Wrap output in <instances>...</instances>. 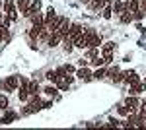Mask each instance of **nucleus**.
<instances>
[{
  "mask_svg": "<svg viewBox=\"0 0 146 130\" xmlns=\"http://www.w3.org/2000/svg\"><path fill=\"white\" fill-rule=\"evenodd\" d=\"M0 87H2L6 93H10V91H18V87H20V76H8L6 80L0 82Z\"/></svg>",
  "mask_w": 146,
  "mask_h": 130,
  "instance_id": "f257e3e1",
  "label": "nucleus"
},
{
  "mask_svg": "<svg viewBox=\"0 0 146 130\" xmlns=\"http://www.w3.org/2000/svg\"><path fill=\"white\" fill-rule=\"evenodd\" d=\"M4 12H6V16L10 18L12 22L18 20V14H20V12H18V6H16L14 0H6V2H4Z\"/></svg>",
  "mask_w": 146,
  "mask_h": 130,
  "instance_id": "f03ea898",
  "label": "nucleus"
},
{
  "mask_svg": "<svg viewBox=\"0 0 146 130\" xmlns=\"http://www.w3.org/2000/svg\"><path fill=\"white\" fill-rule=\"evenodd\" d=\"M82 31H84V25L78 22H74V23H70V29H68V39H72L74 43H76V39H78L80 35H82Z\"/></svg>",
  "mask_w": 146,
  "mask_h": 130,
  "instance_id": "7ed1b4c3",
  "label": "nucleus"
},
{
  "mask_svg": "<svg viewBox=\"0 0 146 130\" xmlns=\"http://www.w3.org/2000/svg\"><path fill=\"white\" fill-rule=\"evenodd\" d=\"M76 78L82 80V82H92L94 80V72H92L88 66H80L78 70H76Z\"/></svg>",
  "mask_w": 146,
  "mask_h": 130,
  "instance_id": "20e7f679",
  "label": "nucleus"
},
{
  "mask_svg": "<svg viewBox=\"0 0 146 130\" xmlns=\"http://www.w3.org/2000/svg\"><path fill=\"white\" fill-rule=\"evenodd\" d=\"M27 107L31 109V113L41 111V109H43V101H41L39 95H29V99H27Z\"/></svg>",
  "mask_w": 146,
  "mask_h": 130,
  "instance_id": "39448f33",
  "label": "nucleus"
},
{
  "mask_svg": "<svg viewBox=\"0 0 146 130\" xmlns=\"http://www.w3.org/2000/svg\"><path fill=\"white\" fill-rule=\"evenodd\" d=\"M64 20H66L64 16H58V14H56V18H55V20H53V22H51V23H47L45 27H47V29H49V31H51V33H53V31H58V29H60V25H62V22H64Z\"/></svg>",
  "mask_w": 146,
  "mask_h": 130,
  "instance_id": "423d86ee",
  "label": "nucleus"
},
{
  "mask_svg": "<svg viewBox=\"0 0 146 130\" xmlns=\"http://www.w3.org/2000/svg\"><path fill=\"white\" fill-rule=\"evenodd\" d=\"M101 45H103V37H101V33H98L96 29H94V33L90 35V49H92V47L100 49Z\"/></svg>",
  "mask_w": 146,
  "mask_h": 130,
  "instance_id": "0eeeda50",
  "label": "nucleus"
},
{
  "mask_svg": "<svg viewBox=\"0 0 146 130\" xmlns=\"http://www.w3.org/2000/svg\"><path fill=\"white\" fill-rule=\"evenodd\" d=\"M125 105L131 109V111H138L140 107V101H138V95H129V97L125 99Z\"/></svg>",
  "mask_w": 146,
  "mask_h": 130,
  "instance_id": "6e6552de",
  "label": "nucleus"
},
{
  "mask_svg": "<svg viewBox=\"0 0 146 130\" xmlns=\"http://www.w3.org/2000/svg\"><path fill=\"white\" fill-rule=\"evenodd\" d=\"M29 20H31V25H33V27H45V16H43L41 12H37Z\"/></svg>",
  "mask_w": 146,
  "mask_h": 130,
  "instance_id": "1a4fd4ad",
  "label": "nucleus"
},
{
  "mask_svg": "<svg viewBox=\"0 0 146 130\" xmlns=\"http://www.w3.org/2000/svg\"><path fill=\"white\" fill-rule=\"evenodd\" d=\"M41 10V0H31V4H29V10H27V14L23 16V18H31V16H35L37 12Z\"/></svg>",
  "mask_w": 146,
  "mask_h": 130,
  "instance_id": "9d476101",
  "label": "nucleus"
},
{
  "mask_svg": "<svg viewBox=\"0 0 146 130\" xmlns=\"http://www.w3.org/2000/svg\"><path fill=\"white\" fill-rule=\"evenodd\" d=\"M60 41H62V35H60L58 31H53L51 35H49V39H47V45L53 49V47H56V45L60 43Z\"/></svg>",
  "mask_w": 146,
  "mask_h": 130,
  "instance_id": "9b49d317",
  "label": "nucleus"
},
{
  "mask_svg": "<svg viewBox=\"0 0 146 130\" xmlns=\"http://www.w3.org/2000/svg\"><path fill=\"white\" fill-rule=\"evenodd\" d=\"M58 91H60V89H58V86H56V84H53V86H47L45 89H43V93H45L47 97H53V99L58 97Z\"/></svg>",
  "mask_w": 146,
  "mask_h": 130,
  "instance_id": "f8f14e48",
  "label": "nucleus"
},
{
  "mask_svg": "<svg viewBox=\"0 0 146 130\" xmlns=\"http://www.w3.org/2000/svg\"><path fill=\"white\" fill-rule=\"evenodd\" d=\"M29 4H31V0H16L18 12H22V16H25V14H27V10H29Z\"/></svg>",
  "mask_w": 146,
  "mask_h": 130,
  "instance_id": "ddd939ff",
  "label": "nucleus"
},
{
  "mask_svg": "<svg viewBox=\"0 0 146 130\" xmlns=\"http://www.w3.org/2000/svg\"><path fill=\"white\" fill-rule=\"evenodd\" d=\"M144 89H146V86L142 82H135V84H131V95H140Z\"/></svg>",
  "mask_w": 146,
  "mask_h": 130,
  "instance_id": "4468645a",
  "label": "nucleus"
},
{
  "mask_svg": "<svg viewBox=\"0 0 146 130\" xmlns=\"http://www.w3.org/2000/svg\"><path fill=\"white\" fill-rule=\"evenodd\" d=\"M105 4H107V0H92L90 4H88V8H90L92 12H100Z\"/></svg>",
  "mask_w": 146,
  "mask_h": 130,
  "instance_id": "2eb2a0df",
  "label": "nucleus"
},
{
  "mask_svg": "<svg viewBox=\"0 0 146 130\" xmlns=\"http://www.w3.org/2000/svg\"><path fill=\"white\" fill-rule=\"evenodd\" d=\"M16 119H18V115H16L14 111H6V115L0 119V124H10V122H14Z\"/></svg>",
  "mask_w": 146,
  "mask_h": 130,
  "instance_id": "dca6fc26",
  "label": "nucleus"
},
{
  "mask_svg": "<svg viewBox=\"0 0 146 130\" xmlns=\"http://www.w3.org/2000/svg\"><path fill=\"white\" fill-rule=\"evenodd\" d=\"M111 16H113V4H105L103 8H101V18L103 20H111Z\"/></svg>",
  "mask_w": 146,
  "mask_h": 130,
  "instance_id": "f3484780",
  "label": "nucleus"
},
{
  "mask_svg": "<svg viewBox=\"0 0 146 130\" xmlns=\"http://www.w3.org/2000/svg\"><path fill=\"white\" fill-rule=\"evenodd\" d=\"M125 10H127V2H121V0L113 2V14H123Z\"/></svg>",
  "mask_w": 146,
  "mask_h": 130,
  "instance_id": "a211bd4d",
  "label": "nucleus"
},
{
  "mask_svg": "<svg viewBox=\"0 0 146 130\" xmlns=\"http://www.w3.org/2000/svg\"><path fill=\"white\" fill-rule=\"evenodd\" d=\"M119 22H121V23H131V22H133V12L125 10L123 14H119Z\"/></svg>",
  "mask_w": 146,
  "mask_h": 130,
  "instance_id": "6ab92c4d",
  "label": "nucleus"
},
{
  "mask_svg": "<svg viewBox=\"0 0 146 130\" xmlns=\"http://www.w3.org/2000/svg\"><path fill=\"white\" fill-rule=\"evenodd\" d=\"M18 99H20V101H27V99H29V89L20 86L18 87Z\"/></svg>",
  "mask_w": 146,
  "mask_h": 130,
  "instance_id": "aec40b11",
  "label": "nucleus"
},
{
  "mask_svg": "<svg viewBox=\"0 0 146 130\" xmlns=\"http://www.w3.org/2000/svg\"><path fill=\"white\" fill-rule=\"evenodd\" d=\"M127 10H131L133 14L140 10V0H127Z\"/></svg>",
  "mask_w": 146,
  "mask_h": 130,
  "instance_id": "412c9836",
  "label": "nucleus"
},
{
  "mask_svg": "<svg viewBox=\"0 0 146 130\" xmlns=\"http://www.w3.org/2000/svg\"><path fill=\"white\" fill-rule=\"evenodd\" d=\"M27 89H29V95H39V91H43V89L39 87V84H37V82H29Z\"/></svg>",
  "mask_w": 146,
  "mask_h": 130,
  "instance_id": "4be33fe9",
  "label": "nucleus"
},
{
  "mask_svg": "<svg viewBox=\"0 0 146 130\" xmlns=\"http://www.w3.org/2000/svg\"><path fill=\"white\" fill-rule=\"evenodd\" d=\"M68 29H70V22H68V18H66V20L62 22V25H60V29H58V33L62 35V39L68 35Z\"/></svg>",
  "mask_w": 146,
  "mask_h": 130,
  "instance_id": "5701e85b",
  "label": "nucleus"
},
{
  "mask_svg": "<svg viewBox=\"0 0 146 130\" xmlns=\"http://www.w3.org/2000/svg\"><path fill=\"white\" fill-rule=\"evenodd\" d=\"M105 74H107V68H105V66H100V68L94 72V80H101V78H105Z\"/></svg>",
  "mask_w": 146,
  "mask_h": 130,
  "instance_id": "b1692460",
  "label": "nucleus"
},
{
  "mask_svg": "<svg viewBox=\"0 0 146 130\" xmlns=\"http://www.w3.org/2000/svg\"><path fill=\"white\" fill-rule=\"evenodd\" d=\"M47 80H49V82H53V84H56V82H58V80H60V76H58V74H56V70H49V72H47Z\"/></svg>",
  "mask_w": 146,
  "mask_h": 130,
  "instance_id": "393cba45",
  "label": "nucleus"
},
{
  "mask_svg": "<svg viewBox=\"0 0 146 130\" xmlns=\"http://www.w3.org/2000/svg\"><path fill=\"white\" fill-rule=\"evenodd\" d=\"M113 49H115V41H107V43L101 45V51H103V54H105V53H113Z\"/></svg>",
  "mask_w": 146,
  "mask_h": 130,
  "instance_id": "a878e982",
  "label": "nucleus"
},
{
  "mask_svg": "<svg viewBox=\"0 0 146 130\" xmlns=\"http://www.w3.org/2000/svg\"><path fill=\"white\" fill-rule=\"evenodd\" d=\"M8 105H10V101H8V93H0V109H8Z\"/></svg>",
  "mask_w": 146,
  "mask_h": 130,
  "instance_id": "bb28decb",
  "label": "nucleus"
},
{
  "mask_svg": "<svg viewBox=\"0 0 146 130\" xmlns=\"http://www.w3.org/2000/svg\"><path fill=\"white\" fill-rule=\"evenodd\" d=\"M56 86H58V89H60V91H66L68 87H70V84H68V82L64 80V78H60V80L56 82Z\"/></svg>",
  "mask_w": 146,
  "mask_h": 130,
  "instance_id": "cd10ccee",
  "label": "nucleus"
},
{
  "mask_svg": "<svg viewBox=\"0 0 146 130\" xmlns=\"http://www.w3.org/2000/svg\"><path fill=\"white\" fill-rule=\"evenodd\" d=\"M6 39H8V27L0 23V41H6Z\"/></svg>",
  "mask_w": 146,
  "mask_h": 130,
  "instance_id": "c85d7f7f",
  "label": "nucleus"
},
{
  "mask_svg": "<svg viewBox=\"0 0 146 130\" xmlns=\"http://www.w3.org/2000/svg\"><path fill=\"white\" fill-rule=\"evenodd\" d=\"M117 113H119L121 117H129V113H131V109L127 107V105H119V109H117Z\"/></svg>",
  "mask_w": 146,
  "mask_h": 130,
  "instance_id": "c756f323",
  "label": "nucleus"
},
{
  "mask_svg": "<svg viewBox=\"0 0 146 130\" xmlns=\"http://www.w3.org/2000/svg\"><path fill=\"white\" fill-rule=\"evenodd\" d=\"M92 64L96 66V68H100V66H105V62H103V58L96 56V58H92Z\"/></svg>",
  "mask_w": 146,
  "mask_h": 130,
  "instance_id": "7c9ffc66",
  "label": "nucleus"
},
{
  "mask_svg": "<svg viewBox=\"0 0 146 130\" xmlns=\"http://www.w3.org/2000/svg\"><path fill=\"white\" fill-rule=\"evenodd\" d=\"M144 16H146L144 10H138V12H135V14H133V20H136V22H138V20H142Z\"/></svg>",
  "mask_w": 146,
  "mask_h": 130,
  "instance_id": "2f4dec72",
  "label": "nucleus"
},
{
  "mask_svg": "<svg viewBox=\"0 0 146 130\" xmlns=\"http://www.w3.org/2000/svg\"><path fill=\"white\" fill-rule=\"evenodd\" d=\"M103 62H105V64H111L113 62V53H105L103 54Z\"/></svg>",
  "mask_w": 146,
  "mask_h": 130,
  "instance_id": "473e14b6",
  "label": "nucleus"
},
{
  "mask_svg": "<svg viewBox=\"0 0 146 130\" xmlns=\"http://www.w3.org/2000/svg\"><path fill=\"white\" fill-rule=\"evenodd\" d=\"M96 56H98V49H96V47H92L90 51H88V58L92 60V58H96Z\"/></svg>",
  "mask_w": 146,
  "mask_h": 130,
  "instance_id": "72a5a7b5",
  "label": "nucleus"
},
{
  "mask_svg": "<svg viewBox=\"0 0 146 130\" xmlns=\"http://www.w3.org/2000/svg\"><path fill=\"white\" fill-rule=\"evenodd\" d=\"M20 86L27 87V86H29V80H27V78H23V76H20Z\"/></svg>",
  "mask_w": 146,
  "mask_h": 130,
  "instance_id": "f704fd0d",
  "label": "nucleus"
},
{
  "mask_svg": "<svg viewBox=\"0 0 146 130\" xmlns=\"http://www.w3.org/2000/svg\"><path fill=\"white\" fill-rule=\"evenodd\" d=\"M64 68H66V72H68V74H74V72H76V68H74L72 64H64Z\"/></svg>",
  "mask_w": 146,
  "mask_h": 130,
  "instance_id": "c9c22d12",
  "label": "nucleus"
},
{
  "mask_svg": "<svg viewBox=\"0 0 146 130\" xmlns=\"http://www.w3.org/2000/svg\"><path fill=\"white\" fill-rule=\"evenodd\" d=\"M109 126H123L117 119H109Z\"/></svg>",
  "mask_w": 146,
  "mask_h": 130,
  "instance_id": "e433bc0d",
  "label": "nucleus"
},
{
  "mask_svg": "<svg viewBox=\"0 0 146 130\" xmlns=\"http://www.w3.org/2000/svg\"><path fill=\"white\" fill-rule=\"evenodd\" d=\"M53 107V101H45V103H43V109H51Z\"/></svg>",
  "mask_w": 146,
  "mask_h": 130,
  "instance_id": "4c0bfd02",
  "label": "nucleus"
},
{
  "mask_svg": "<svg viewBox=\"0 0 146 130\" xmlns=\"http://www.w3.org/2000/svg\"><path fill=\"white\" fill-rule=\"evenodd\" d=\"M78 66H88V60H84V58H80V60H78Z\"/></svg>",
  "mask_w": 146,
  "mask_h": 130,
  "instance_id": "58836bf2",
  "label": "nucleus"
},
{
  "mask_svg": "<svg viewBox=\"0 0 146 130\" xmlns=\"http://www.w3.org/2000/svg\"><path fill=\"white\" fill-rule=\"evenodd\" d=\"M140 10L146 12V0H140Z\"/></svg>",
  "mask_w": 146,
  "mask_h": 130,
  "instance_id": "ea45409f",
  "label": "nucleus"
},
{
  "mask_svg": "<svg viewBox=\"0 0 146 130\" xmlns=\"http://www.w3.org/2000/svg\"><path fill=\"white\" fill-rule=\"evenodd\" d=\"M2 20H4V14H2V12H0V23H2Z\"/></svg>",
  "mask_w": 146,
  "mask_h": 130,
  "instance_id": "a19ab883",
  "label": "nucleus"
},
{
  "mask_svg": "<svg viewBox=\"0 0 146 130\" xmlns=\"http://www.w3.org/2000/svg\"><path fill=\"white\" fill-rule=\"evenodd\" d=\"M107 2H109V4H113V2H115V0H107Z\"/></svg>",
  "mask_w": 146,
  "mask_h": 130,
  "instance_id": "79ce46f5",
  "label": "nucleus"
},
{
  "mask_svg": "<svg viewBox=\"0 0 146 130\" xmlns=\"http://www.w3.org/2000/svg\"><path fill=\"white\" fill-rule=\"evenodd\" d=\"M142 84H144V86H146V78H144V80H142Z\"/></svg>",
  "mask_w": 146,
  "mask_h": 130,
  "instance_id": "37998d69",
  "label": "nucleus"
},
{
  "mask_svg": "<svg viewBox=\"0 0 146 130\" xmlns=\"http://www.w3.org/2000/svg\"><path fill=\"white\" fill-rule=\"evenodd\" d=\"M0 8H2V2H0Z\"/></svg>",
  "mask_w": 146,
  "mask_h": 130,
  "instance_id": "c03bdc74",
  "label": "nucleus"
},
{
  "mask_svg": "<svg viewBox=\"0 0 146 130\" xmlns=\"http://www.w3.org/2000/svg\"><path fill=\"white\" fill-rule=\"evenodd\" d=\"M144 103H146V97H144Z\"/></svg>",
  "mask_w": 146,
  "mask_h": 130,
  "instance_id": "a18cd8bd",
  "label": "nucleus"
}]
</instances>
